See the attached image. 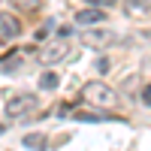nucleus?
Returning a JSON list of instances; mask_svg holds the SVG:
<instances>
[{"label":"nucleus","mask_w":151,"mask_h":151,"mask_svg":"<svg viewBox=\"0 0 151 151\" xmlns=\"http://www.w3.org/2000/svg\"><path fill=\"white\" fill-rule=\"evenodd\" d=\"M82 100H88L91 106H115V103H118L115 91H112L109 85H103V82L85 85V88H82Z\"/></svg>","instance_id":"f03ea898"},{"label":"nucleus","mask_w":151,"mask_h":151,"mask_svg":"<svg viewBox=\"0 0 151 151\" xmlns=\"http://www.w3.org/2000/svg\"><path fill=\"white\" fill-rule=\"evenodd\" d=\"M94 6H109V3H115V0H91Z\"/></svg>","instance_id":"4468645a"},{"label":"nucleus","mask_w":151,"mask_h":151,"mask_svg":"<svg viewBox=\"0 0 151 151\" xmlns=\"http://www.w3.org/2000/svg\"><path fill=\"white\" fill-rule=\"evenodd\" d=\"M70 112H73V103H60V106H58V115H60V118H67Z\"/></svg>","instance_id":"f8f14e48"},{"label":"nucleus","mask_w":151,"mask_h":151,"mask_svg":"<svg viewBox=\"0 0 151 151\" xmlns=\"http://www.w3.org/2000/svg\"><path fill=\"white\" fill-rule=\"evenodd\" d=\"M21 33V24L18 18H12L9 12H0V40H12V36Z\"/></svg>","instance_id":"7ed1b4c3"},{"label":"nucleus","mask_w":151,"mask_h":151,"mask_svg":"<svg viewBox=\"0 0 151 151\" xmlns=\"http://www.w3.org/2000/svg\"><path fill=\"white\" fill-rule=\"evenodd\" d=\"M24 145H27L30 151H45V136L42 133H27V136H24Z\"/></svg>","instance_id":"0eeeda50"},{"label":"nucleus","mask_w":151,"mask_h":151,"mask_svg":"<svg viewBox=\"0 0 151 151\" xmlns=\"http://www.w3.org/2000/svg\"><path fill=\"white\" fill-rule=\"evenodd\" d=\"M103 118H109V115H94V112H76V121H103Z\"/></svg>","instance_id":"9b49d317"},{"label":"nucleus","mask_w":151,"mask_h":151,"mask_svg":"<svg viewBox=\"0 0 151 151\" xmlns=\"http://www.w3.org/2000/svg\"><path fill=\"white\" fill-rule=\"evenodd\" d=\"M36 106H40V100H36L33 94H18V97H12V100H9L6 115H9V118H15V121H27V118L36 115Z\"/></svg>","instance_id":"f257e3e1"},{"label":"nucleus","mask_w":151,"mask_h":151,"mask_svg":"<svg viewBox=\"0 0 151 151\" xmlns=\"http://www.w3.org/2000/svg\"><path fill=\"white\" fill-rule=\"evenodd\" d=\"M142 100H145V106H151V85H148L145 91H142Z\"/></svg>","instance_id":"ddd939ff"},{"label":"nucleus","mask_w":151,"mask_h":151,"mask_svg":"<svg viewBox=\"0 0 151 151\" xmlns=\"http://www.w3.org/2000/svg\"><path fill=\"white\" fill-rule=\"evenodd\" d=\"M60 58H67V42H64V40L55 42V45H45L42 55H40L42 64H55V60H60Z\"/></svg>","instance_id":"20e7f679"},{"label":"nucleus","mask_w":151,"mask_h":151,"mask_svg":"<svg viewBox=\"0 0 151 151\" xmlns=\"http://www.w3.org/2000/svg\"><path fill=\"white\" fill-rule=\"evenodd\" d=\"M15 67H21V58H18L15 52L9 55V60H0V70H6V73H9V70H15Z\"/></svg>","instance_id":"9d476101"},{"label":"nucleus","mask_w":151,"mask_h":151,"mask_svg":"<svg viewBox=\"0 0 151 151\" xmlns=\"http://www.w3.org/2000/svg\"><path fill=\"white\" fill-rule=\"evenodd\" d=\"M130 12H151V0H130Z\"/></svg>","instance_id":"1a4fd4ad"},{"label":"nucleus","mask_w":151,"mask_h":151,"mask_svg":"<svg viewBox=\"0 0 151 151\" xmlns=\"http://www.w3.org/2000/svg\"><path fill=\"white\" fill-rule=\"evenodd\" d=\"M76 21L79 24H97V21H103V12L100 9H82L79 15H76Z\"/></svg>","instance_id":"423d86ee"},{"label":"nucleus","mask_w":151,"mask_h":151,"mask_svg":"<svg viewBox=\"0 0 151 151\" xmlns=\"http://www.w3.org/2000/svg\"><path fill=\"white\" fill-rule=\"evenodd\" d=\"M58 82H60V79H58L55 73H42V76H40V88H45V91H55Z\"/></svg>","instance_id":"6e6552de"},{"label":"nucleus","mask_w":151,"mask_h":151,"mask_svg":"<svg viewBox=\"0 0 151 151\" xmlns=\"http://www.w3.org/2000/svg\"><path fill=\"white\" fill-rule=\"evenodd\" d=\"M112 40H115V36H112L109 30H94V33H88V36H85V42H88V45H109Z\"/></svg>","instance_id":"39448f33"}]
</instances>
